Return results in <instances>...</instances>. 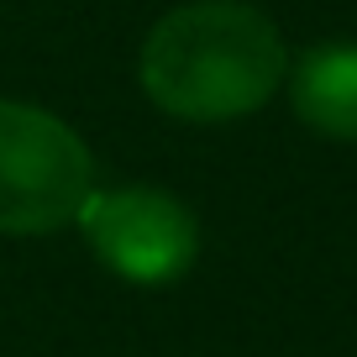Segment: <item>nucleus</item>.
Returning <instances> with one entry per match:
<instances>
[{
	"mask_svg": "<svg viewBox=\"0 0 357 357\" xmlns=\"http://www.w3.org/2000/svg\"><path fill=\"white\" fill-rule=\"evenodd\" d=\"M289 74L273 16L247 0H190L147 32L137 53L142 95L174 121L221 126L263 111Z\"/></svg>",
	"mask_w": 357,
	"mask_h": 357,
	"instance_id": "obj_1",
	"label": "nucleus"
},
{
	"mask_svg": "<svg viewBox=\"0 0 357 357\" xmlns=\"http://www.w3.org/2000/svg\"><path fill=\"white\" fill-rule=\"evenodd\" d=\"M95 195L84 137L53 111L0 100V236H53Z\"/></svg>",
	"mask_w": 357,
	"mask_h": 357,
	"instance_id": "obj_2",
	"label": "nucleus"
},
{
	"mask_svg": "<svg viewBox=\"0 0 357 357\" xmlns=\"http://www.w3.org/2000/svg\"><path fill=\"white\" fill-rule=\"evenodd\" d=\"M89 252L111 268L116 279L137 289H168L195 268L200 257V221L178 195L158 184H121V190H95L79 211Z\"/></svg>",
	"mask_w": 357,
	"mask_h": 357,
	"instance_id": "obj_3",
	"label": "nucleus"
},
{
	"mask_svg": "<svg viewBox=\"0 0 357 357\" xmlns=\"http://www.w3.org/2000/svg\"><path fill=\"white\" fill-rule=\"evenodd\" d=\"M289 105L310 132L331 142H357V43L305 47L300 63L284 74Z\"/></svg>",
	"mask_w": 357,
	"mask_h": 357,
	"instance_id": "obj_4",
	"label": "nucleus"
}]
</instances>
